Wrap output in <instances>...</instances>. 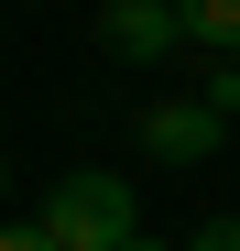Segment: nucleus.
Wrapping results in <instances>:
<instances>
[{"mask_svg":"<svg viewBox=\"0 0 240 251\" xmlns=\"http://www.w3.org/2000/svg\"><path fill=\"white\" fill-rule=\"evenodd\" d=\"M44 229L66 240V251H131L142 240V207H131V186L120 175H55V197H44Z\"/></svg>","mask_w":240,"mask_h":251,"instance_id":"f257e3e1","label":"nucleus"},{"mask_svg":"<svg viewBox=\"0 0 240 251\" xmlns=\"http://www.w3.org/2000/svg\"><path fill=\"white\" fill-rule=\"evenodd\" d=\"M98 44L120 66H153V55L186 44V11H175V0H98Z\"/></svg>","mask_w":240,"mask_h":251,"instance_id":"f03ea898","label":"nucleus"},{"mask_svg":"<svg viewBox=\"0 0 240 251\" xmlns=\"http://www.w3.org/2000/svg\"><path fill=\"white\" fill-rule=\"evenodd\" d=\"M229 142V109H208V99H164V109H142V153L153 164H208Z\"/></svg>","mask_w":240,"mask_h":251,"instance_id":"7ed1b4c3","label":"nucleus"},{"mask_svg":"<svg viewBox=\"0 0 240 251\" xmlns=\"http://www.w3.org/2000/svg\"><path fill=\"white\" fill-rule=\"evenodd\" d=\"M0 251H66V240H55L44 219H11V229H0Z\"/></svg>","mask_w":240,"mask_h":251,"instance_id":"39448f33","label":"nucleus"},{"mask_svg":"<svg viewBox=\"0 0 240 251\" xmlns=\"http://www.w3.org/2000/svg\"><path fill=\"white\" fill-rule=\"evenodd\" d=\"M0 197H11V164H0Z\"/></svg>","mask_w":240,"mask_h":251,"instance_id":"0eeeda50","label":"nucleus"},{"mask_svg":"<svg viewBox=\"0 0 240 251\" xmlns=\"http://www.w3.org/2000/svg\"><path fill=\"white\" fill-rule=\"evenodd\" d=\"M186 11V44H218V55H240V0H175Z\"/></svg>","mask_w":240,"mask_h":251,"instance_id":"20e7f679","label":"nucleus"},{"mask_svg":"<svg viewBox=\"0 0 240 251\" xmlns=\"http://www.w3.org/2000/svg\"><path fill=\"white\" fill-rule=\"evenodd\" d=\"M186 251H240V219H208V229H196Z\"/></svg>","mask_w":240,"mask_h":251,"instance_id":"423d86ee","label":"nucleus"},{"mask_svg":"<svg viewBox=\"0 0 240 251\" xmlns=\"http://www.w3.org/2000/svg\"><path fill=\"white\" fill-rule=\"evenodd\" d=\"M131 251H164V240H131Z\"/></svg>","mask_w":240,"mask_h":251,"instance_id":"6e6552de","label":"nucleus"}]
</instances>
